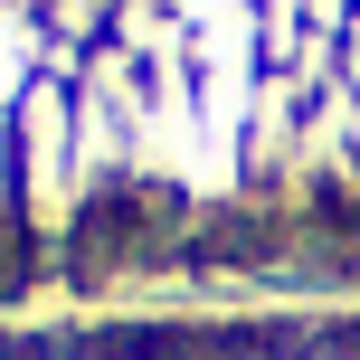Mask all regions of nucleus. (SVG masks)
I'll use <instances>...</instances> for the list:
<instances>
[{"label":"nucleus","mask_w":360,"mask_h":360,"mask_svg":"<svg viewBox=\"0 0 360 360\" xmlns=\"http://www.w3.org/2000/svg\"><path fill=\"white\" fill-rule=\"evenodd\" d=\"M152 228H171V199L162 190H105L86 209V228H76V247H86V256H114V247H133V237H152Z\"/></svg>","instance_id":"1"}]
</instances>
